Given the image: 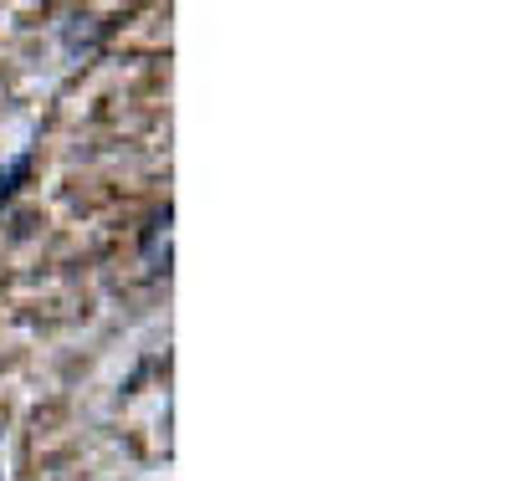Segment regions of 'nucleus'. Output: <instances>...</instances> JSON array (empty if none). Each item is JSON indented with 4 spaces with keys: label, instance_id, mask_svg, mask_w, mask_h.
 Masks as SVG:
<instances>
[{
    "label": "nucleus",
    "instance_id": "1",
    "mask_svg": "<svg viewBox=\"0 0 512 481\" xmlns=\"http://www.w3.org/2000/svg\"><path fill=\"white\" fill-rule=\"evenodd\" d=\"M169 261H175V210H154L149 226H144V267L159 277H169Z\"/></svg>",
    "mask_w": 512,
    "mask_h": 481
},
{
    "label": "nucleus",
    "instance_id": "2",
    "mask_svg": "<svg viewBox=\"0 0 512 481\" xmlns=\"http://www.w3.org/2000/svg\"><path fill=\"white\" fill-rule=\"evenodd\" d=\"M62 47H67V57H93L98 52V41H103V26H98V16H88V11H82V16H62Z\"/></svg>",
    "mask_w": 512,
    "mask_h": 481
}]
</instances>
